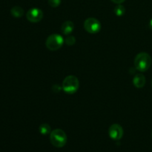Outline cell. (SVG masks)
<instances>
[{
  "instance_id": "cell-2",
  "label": "cell",
  "mask_w": 152,
  "mask_h": 152,
  "mask_svg": "<svg viewBox=\"0 0 152 152\" xmlns=\"http://www.w3.org/2000/svg\"><path fill=\"white\" fill-rule=\"evenodd\" d=\"M50 142L53 146L56 148H62L66 144V134L62 129H55L53 132H50Z\"/></svg>"
},
{
  "instance_id": "cell-12",
  "label": "cell",
  "mask_w": 152,
  "mask_h": 152,
  "mask_svg": "<svg viewBox=\"0 0 152 152\" xmlns=\"http://www.w3.org/2000/svg\"><path fill=\"white\" fill-rule=\"evenodd\" d=\"M114 13L117 16H122L125 13V7L121 4H118L114 8Z\"/></svg>"
},
{
  "instance_id": "cell-5",
  "label": "cell",
  "mask_w": 152,
  "mask_h": 152,
  "mask_svg": "<svg viewBox=\"0 0 152 152\" xmlns=\"http://www.w3.org/2000/svg\"><path fill=\"white\" fill-rule=\"evenodd\" d=\"M84 28L87 32L94 34L100 31L101 24L95 18H88L85 21Z\"/></svg>"
},
{
  "instance_id": "cell-17",
  "label": "cell",
  "mask_w": 152,
  "mask_h": 152,
  "mask_svg": "<svg viewBox=\"0 0 152 152\" xmlns=\"http://www.w3.org/2000/svg\"><path fill=\"white\" fill-rule=\"evenodd\" d=\"M151 86H152V83H151Z\"/></svg>"
},
{
  "instance_id": "cell-16",
  "label": "cell",
  "mask_w": 152,
  "mask_h": 152,
  "mask_svg": "<svg viewBox=\"0 0 152 152\" xmlns=\"http://www.w3.org/2000/svg\"><path fill=\"white\" fill-rule=\"evenodd\" d=\"M149 27L152 30V19H151V21H150V23H149Z\"/></svg>"
},
{
  "instance_id": "cell-13",
  "label": "cell",
  "mask_w": 152,
  "mask_h": 152,
  "mask_svg": "<svg viewBox=\"0 0 152 152\" xmlns=\"http://www.w3.org/2000/svg\"><path fill=\"white\" fill-rule=\"evenodd\" d=\"M65 42L67 45H69V46L73 45L75 44L76 42L75 37H73V36H68V37H67L66 38H65Z\"/></svg>"
},
{
  "instance_id": "cell-6",
  "label": "cell",
  "mask_w": 152,
  "mask_h": 152,
  "mask_svg": "<svg viewBox=\"0 0 152 152\" xmlns=\"http://www.w3.org/2000/svg\"><path fill=\"white\" fill-rule=\"evenodd\" d=\"M27 19L31 22H39L43 17V13L40 9L34 7V8L30 9L27 13Z\"/></svg>"
},
{
  "instance_id": "cell-11",
  "label": "cell",
  "mask_w": 152,
  "mask_h": 152,
  "mask_svg": "<svg viewBox=\"0 0 152 152\" xmlns=\"http://www.w3.org/2000/svg\"><path fill=\"white\" fill-rule=\"evenodd\" d=\"M39 132L42 135H47L51 132L50 126L47 123H43L39 126Z\"/></svg>"
},
{
  "instance_id": "cell-9",
  "label": "cell",
  "mask_w": 152,
  "mask_h": 152,
  "mask_svg": "<svg viewBox=\"0 0 152 152\" xmlns=\"http://www.w3.org/2000/svg\"><path fill=\"white\" fill-rule=\"evenodd\" d=\"M74 23L71 21H66V22H65L62 25L61 30H62V34H65V35H68V34H70L74 31Z\"/></svg>"
},
{
  "instance_id": "cell-18",
  "label": "cell",
  "mask_w": 152,
  "mask_h": 152,
  "mask_svg": "<svg viewBox=\"0 0 152 152\" xmlns=\"http://www.w3.org/2000/svg\"></svg>"
},
{
  "instance_id": "cell-3",
  "label": "cell",
  "mask_w": 152,
  "mask_h": 152,
  "mask_svg": "<svg viewBox=\"0 0 152 152\" xmlns=\"http://www.w3.org/2000/svg\"><path fill=\"white\" fill-rule=\"evenodd\" d=\"M79 86H80V83L78 79L73 75L65 77L62 83V89L68 94H73L77 92Z\"/></svg>"
},
{
  "instance_id": "cell-14",
  "label": "cell",
  "mask_w": 152,
  "mask_h": 152,
  "mask_svg": "<svg viewBox=\"0 0 152 152\" xmlns=\"http://www.w3.org/2000/svg\"><path fill=\"white\" fill-rule=\"evenodd\" d=\"M61 0H48V4L50 7H56L60 4Z\"/></svg>"
},
{
  "instance_id": "cell-1",
  "label": "cell",
  "mask_w": 152,
  "mask_h": 152,
  "mask_svg": "<svg viewBox=\"0 0 152 152\" xmlns=\"http://www.w3.org/2000/svg\"><path fill=\"white\" fill-rule=\"evenodd\" d=\"M151 65V58L148 53L141 52L138 53L134 59V65L137 70L140 71H146Z\"/></svg>"
},
{
  "instance_id": "cell-15",
  "label": "cell",
  "mask_w": 152,
  "mask_h": 152,
  "mask_svg": "<svg viewBox=\"0 0 152 152\" xmlns=\"http://www.w3.org/2000/svg\"><path fill=\"white\" fill-rule=\"evenodd\" d=\"M111 1H112L113 2L116 3V4H121V3L124 2V1H126V0H111Z\"/></svg>"
},
{
  "instance_id": "cell-4",
  "label": "cell",
  "mask_w": 152,
  "mask_h": 152,
  "mask_svg": "<svg viewBox=\"0 0 152 152\" xmlns=\"http://www.w3.org/2000/svg\"><path fill=\"white\" fill-rule=\"evenodd\" d=\"M64 42H65V40L63 39L62 36L56 34H51L46 39L45 45L49 50H57L62 47Z\"/></svg>"
},
{
  "instance_id": "cell-8",
  "label": "cell",
  "mask_w": 152,
  "mask_h": 152,
  "mask_svg": "<svg viewBox=\"0 0 152 152\" xmlns=\"http://www.w3.org/2000/svg\"><path fill=\"white\" fill-rule=\"evenodd\" d=\"M134 86L137 88H142L145 84V77L142 74H137L133 80Z\"/></svg>"
},
{
  "instance_id": "cell-7",
  "label": "cell",
  "mask_w": 152,
  "mask_h": 152,
  "mask_svg": "<svg viewBox=\"0 0 152 152\" xmlns=\"http://www.w3.org/2000/svg\"><path fill=\"white\" fill-rule=\"evenodd\" d=\"M108 134L111 139L114 140H120L123 136V129L120 125L113 124L110 126Z\"/></svg>"
},
{
  "instance_id": "cell-10",
  "label": "cell",
  "mask_w": 152,
  "mask_h": 152,
  "mask_svg": "<svg viewBox=\"0 0 152 152\" xmlns=\"http://www.w3.org/2000/svg\"><path fill=\"white\" fill-rule=\"evenodd\" d=\"M10 13H11L12 16L15 18H20L23 16L24 14V10L19 6H14L12 7L10 10Z\"/></svg>"
}]
</instances>
